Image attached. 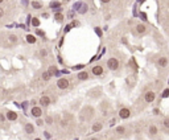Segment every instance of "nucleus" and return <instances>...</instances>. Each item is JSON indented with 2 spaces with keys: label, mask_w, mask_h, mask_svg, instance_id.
<instances>
[{
  "label": "nucleus",
  "mask_w": 169,
  "mask_h": 140,
  "mask_svg": "<svg viewBox=\"0 0 169 140\" xmlns=\"http://www.w3.org/2000/svg\"><path fill=\"white\" fill-rule=\"evenodd\" d=\"M25 131H27V133H33L34 132V127H33V124H31V123H27L25 124Z\"/></svg>",
  "instance_id": "obj_17"
},
{
  "label": "nucleus",
  "mask_w": 169,
  "mask_h": 140,
  "mask_svg": "<svg viewBox=\"0 0 169 140\" xmlns=\"http://www.w3.org/2000/svg\"><path fill=\"white\" fill-rule=\"evenodd\" d=\"M40 54H41L42 57H46V50L45 49H41V50H40Z\"/></svg>",
  "instance_id": "obj_28"
},
{
  "label": "nucleus",
  "mask_w": 169,
  "mask_h": 140,
  "mask_svg": "<svg viewBox=\"0 0 169 140\" xmlns=\"http://www.w3.org/2000/svg\"><path fill=\"white\" fill-rule=\"evenodd\" d=\"M32 25H33V27H36V28L40 25V20L37 19V17H32Z\"/></svg>",
  "instance_id": "obj_22"
},
{
  "label": "nucleus",
  "mask_w": 169,
  "mask_h": 140,
  "mask_svg": "<svg viewBox=\"0 0 169 140\" xmlns=\"http://www.w3.org/2000/svg\"><path fill=\"white\" fill-rule=\"evenodd\" d=\"M57 87L61 90H66L69 87V79L67 78H60L57 81Z\"/></svg>",
  "instance_id": "obj_3"
},
{
  "label": "nucleus",
  "mask_w": 169,
  "mask_h": 140,
  "mask_svg": "<svg viewBox=\"0 0 169 140\" xmlns=\"http://www.w3.org/2000/svg\"><path fill=\"white\" fill-rule=\"evenodd\" d=\"M83 65H78V66H74V70H77V69H82Z\"/></svg>",
  "instance_id": "obj_34"
},
{
  "label": "nucleus",
  "mask_w": 169,
  "mask_h": 140,
  "mask_svg": "<svg viewBox=\"0 0 169 140\" xmlns=\"http://www.w3.org/2000/svg\"><path fill=\"white\" fill-rule=\"evenodd\" d=\"M49 5H50V8H57V7H61V3L60 2H52Z\"/></svg>",
  "instance_id": "obj_24"
},
{
  "label": "nucleus",
  "mask_w": 169,
  "mask_h": 140,
  "mask_svg": "<svg viewBox=\"0 0 169 140\" xmlns=\"http://www.w3.org/2000/svg\"><path fill=\"white\" fill-rule=\"evenodd\" d=\"M155 98H156V94L153 91H147V92H145V95H144V99H145V102H147V103H152L155 101Z\"/></svg>",
  "instance_id": "obj_5"
},
{
  "label": "nucleus",
  "mask_w": 169,
  "mask_h": 140,
  "mask_svg": "<svg viewBox=\"0 0 169 140\" xmlns=\"http://www.w3.org/2000/svg\"><path fill=\"white\" fill-rule=\"evenodd\" d=\"M37 34L38 36H44V32L42 31H37Z\"/></svg>",
  "instance_id": "obj_36"
},
{
  "label": "nucleus",
  "mask_w": 169,
  "mask_h": 140,
  "mask_svg": "<svg viewBox=\"0 0 169 140\" xmlns=\"http://www.w3.org/2000/svg\"><path fill=\"white\" fill-rule=\"evenodd\" d=\"M3 16H4V9H3V8H0V19H2Z\"/></svg>",
  "instance_id": "obj_32"
},
{
  "label": "nucleus",
  "mask_w": 169,
  "mask_h": 140,
  "mask_svg": "<svg viewBox=\"0 0 169 140\" xmlns=\"http://www.w3.org/2000/svg\"><path fill=\"white\" fill-rule=\"evenodd\" d=\"M44 135H45V137H46V139H50V133H49L48 131H46V132H44Z\"/></svg>",
  "instance_id": "obj_31"
},
{
  "label": "nucleus",
  "mask_w": 169,
  "mask_h": 140,
  "mask_svg": "<svg viewBox=\"0 0 169 140\" xmlns=\"http://www.w3.org/2000/svg\"><path fill=\"white\" fill-rule=\"evenodd\" d=\"M89 140H98V139H95V137H92V139H89Z\"/></svg>",
  "instance_id": "obj_41"
},
{
  "label": "nucleus",
  "mask_w": 169,
  "mask_h": 140,
  "mask_svg": "<svg viewBox=\"0 0 169 140\" xmlns=\"http://www.w3.org/2000/svg\"><path fill=\"white\" fill-rule=\"evenodd\" d=\"M139 2H140V3H141V2H144V0H139Z\"/></svg>",
  "instance_id": "obj_44"
},
{
  "label": "nucleus",
  "mask_w": 169,
  "mask_h": 140,
  "mask_svg": "<svg viewBox=\"0 0 169 140\" xmlns=\"http://www.w3.org/2000/svg\"><path fill=\"white\" fill-rule=\"evenodd\" d=\"M41 78H42V81H45V82H48V81L52 78V75H50L48 72H44V73H42V75H41Z\"/></svg>",
  "instance_id": "obj_20"
},
{
  "label": "nucleus",
  "mask_w": 169,
  "mask_h": 140,
  "mask_svg": "<svg viewBox=\"0 0 169 140\" xmlns=\"http://www.w3.org/2000/svg\"><path fill=\"white\" fill-rule=\"evenodd\" d=\"M46 123H48V124H52V118H50V116H49V118H46Z\"/></svg>",
  "instance_id": "obj_33"
},
{
  "label": "nucleus",
  "mask_w": 169,
  "mask_h": 140,
  "mask_svg": "<svg viewBox=\"0 0 169 140\" xmlns=\"http://www.w3.org/2000/svg\"><path fill=\"white\" fill-rule=\"evenodd\" d=\"M50 98L48 97V95H44V97H41L40 98V104H41L42 107H46V106H49L50 104Z\"/></svg>",
  "instance_id": "obj_7"
},
{
  "label": "nucleus",
  "mask_w": 169,
  "mask_h": 140,
  "mask_svg": "<svg viewBox=\"0 0 169 140\" xmlns=\"http://www.w3.org/2000/svg\"><path fill=\"white\" fill-rule=\"evenodd\" d=\"M54 17H56V20H57L58 22H61V21L63 20V15H62V13H56Z\"/></svg>",
  "instance_id": "obj_23"
},
{
  "label": "nucleus",
  "mask_w": 169,
  "mask_h": 140,
  "mask_svg": "<svg viewBox=\"0 0 169 140\" xmlns=\"http://www.w3.org/2000/svg\"><path fill=\"white\" fill-rule=\"evenodd\" d=\"M107 67H108L110 70H118V69H119V60H116L115 57L108 58V61H107Z\"/></svg>",
  "instance_id": "obj_1"
},
{
  "label": "nucleus",
  "mask_w": 169,
  "mask_h": 140,
  "mask_svg": "<svg viewBox=\"0 0 169 140\" xmlns=\"http://www.w3.org/2000/svg\"><path fill=\"white\" fill-rule=\"evenodd\" d=\"M8 42L11 45H13V44L17 42V36H16V34H9V36H8Z\"/></svg>",
  "instance_id": "obj_19"
},
{
  "label": "nucleus",
  "mask_w": 169,
  "mask_h": 140,
  "mask_svg": "<svg viewBox=\"0 0 169 140\" xmlns=\"http://www.w3.org/2000/svg\"><path fill=\"white\" fill-rule=\"evenodd\" d=\"M119 116L122 119H128L131 116V111H130V108H127V107H123L119 111Z\"/></svg>",
  "instance_id": "obj_4"
},
{
  "label": "nucleus",
  "mask_w": 169,
  "mask_h": 140,
  "mask_svg": "<svg viewBox=\"0 0 169 140\" xmlns=\"http://www.w3.org/2000/svg\"><path fill=\"white\" fill-rule=\"evenodd\" d=\"M0 120H4V115H2V114H0Z\"/></svg>",
  "instance_id": "obj_39"
},
{
  "label": "nucleus",
  "mask_w": 169,
  "mask_h": 140,
  "mask_svg": "<svg viewBox=\"0 0 169 140\" xmlns=\"http://www.w3.org/2000/svg\"><path fill=\"white\" fill-rule=\"evenodd\" d=\"M91 73L94 74V75H102L103 74V66H101V65L94 66V67L91 69Z\"/></svg>",
  "instance_id": "obj_8"
},
{
  "label": "nucleus",
  "mask_w": 169,
  "mask_h": 140,
  "mask_svg": "<svg viewBox=\"0 0 169 140\" xmlns=\"http://www.w3.org/2000/svg\"><path fill=\"white\" fill-rule=\"evenodd\" d=\"M169 97V89L164 90V92H162V98H168Z\"/></svg>",
  "instance_id": "obj_25"
},
{
  "label": "nucleus",
  "mask_w": 169,
  "mask_h": 140,
  "mask_svg": "<svg viewBox=\"0 0 169 140\" xmlns=\"http://www.w3.org/2000/svg\"><path fill=\"white\" fill-rule=\"evenodd\" d=\"M102 127H103V124L101 123V122H98V123L92 124V131H94V132H99L102 130Z\"/></svg>",
  "instance_id": "obj_18"
},
{
  "label": "nucleus",
  "mask_w": 169,
  "mask_h": 140,
  "mask_svg": "<svg viewBox=\"0 0 169 140\" xmlns=\"http://www.w3.org/2000/svg\"><path fill=\"white\" fill-rule=\"evenodd\" d=\"M74 8H75V11H77L78 13H81V15H85L87 11H89V5L87 4H85V3H77L74 5Z\"/></svg>",
  "instance_id": "obj_2"
},
{
  "label": "nucleus",
  "mask_w": 169,
  "mask_h": 140,
  "mask_svg": "<svg viewBox=\"0 0 169 140\" xmlns=\"http://www.w3.org/2000/svg\"><path fill=\"white\" fill-rule=\"evenodd\" d=\"M140 19L144 20V21H147V15H145L144 12H141V13H140Z\"/></svg>",
  "instance_id": "obj_27"
},
{
  "label": "nucleus",
  "mask_w": 169,
  "mask_h": 140,
  "mask_svg": "<svg viewBox=\"0 0 169 140\" xmlns=\"http://www.w3.org/2000/svg\"><path fill=\"white\" fill-rule=\"evenodd\" d=\"M77 78L79 79V81H86V79H89V73L86 72V70H83V72H81V73H78V75H77Z\"/></svg>",
  "instance_id": "obj_11"
},
{
  "label": "nucleus",
  "mask_w": 169,
  "mask_h": 140,
  "mask_svg": "<svg viewBox=\"0 0 169 140\" xmlns=\"http://www.w3.org/2000/svg\"><path fill=\"white\" fill-rule=\"evenodd\" d=\"M126 132V128L123 126H119V127H116V133H120V135H123V133Z\"/></svg>",
  "instance_id": "obj_21"
},
{
  "label": "nucleus",
  "mask_w": 169,
  "mask_h": 140,
  "mask_svg": "<svg viewBox=\"0 0 169 140\" xmlns=\"http://www.w3.org/2000/svg\"><path fill=\"white\" fill-rule=\"evenodd\" d=\"M25 40H27V42H29V44H34L37 41V38L33 36V34H27V37H25Z\"/></svg>",
  "instance_id": "obj_16"
},
{
  "label": "nucleus",
  "mask_w": 169,
  "mask_h": 140,
  "mask_svg": "<svg viewBox=\"0 0 169 140\" xmlns=\"http://www.w3.org/2000/svg\"><path fill=\"white\" fill-rule=\"evenodd\" d=\"M148 132H149L151 136H156L157 133H159V128L152 124V126H149V131H148Z\"/></svg>",
  "instance_id": "obj_12"
},
{
  "label": "nucleus",
  "mask_w": 169,
  "mask_h": 140,
  "mask_svg": "<svg viewBox=\"0 0 169 140\" xmlns=\"http://www.w3.org/2000/svg\"><path fill=\"white\" fill-rule=\"evenodd\" d=\"M3 2H4V0H0V4H2V3H3Z\"/></svg>",
  "instance_id": "obj_42"
},
{
  "label": "nucleus",
  "mask_w": 169,
  "mask_h": 140,
  "mask_svg": "<svg viewBox=\"0 0 169 140\" xmlns=\"http://www.w3.org/2000/svg\"><path fill=\"white\" fill-rule=\"evenodd\" d=\"M42 124H44V120H41V119L38 118L37 119V126H42Z\"/></svg>",
  "instance_id": "obj_30"
},
{
  "label": "nucleus",
  "mask_w": 169,
  "mask_h": 140,
  "mask_svg": "<svg viewBox=\"0 0 169 140\" xmlns=\"http://www.w3.org/2000/svg\"><path fill=\"white\" fill-rule=\"evenodd\" d=\"M168 63H169V60H168V57H160L159 60H157V65H159L160 67H166L168 66Z\"/></svg>",
  "instance_id": "obj_6"
},
{
  "label": "nucleus",
  "mask_w": 169,
  "mask_h": 140,
  "mask_svg": "<svg viewBox=\"0 0 169 140\" xmlns=\"http://www.w3.org/2000/svg\"><path fill=\"white\" fill-rule=\"evenodd\" d=\"M7 118H8V120H11V122H15V120L17 119V112L8 111V112H7Z\"/></svg>",
  "instance_id": "obj_13"
},
{
  "label": "nucleus",
  "mask_w": 169,
  "mask_h": 140,
  "mask_svg": "<svg viewBox=\"0 0 169 140\" xmlns=\"http://www.w3.org/2000/svg\"><path fill=\"white\" fill-rule=\"evenodd\" d=\"M153 114H156V115H157V114H159V110L155 108V110H153Z\"/></svg>",
  "instance_id": "obj_38"
},
{
  "label": "nucleus",
  "mask_w": 169,
  "mask_h": 140,
  "mask_svg": "<svg viewBox=\"0 0 169 140\" xmlns=\"http://www.w3.org/2000/svg\"><path fill=\"white\" fill-rule=\"evenodd\" d=\"M70 29H71V25H67V27H66V29H65V32H69Z\"/></svg>",
  "instance_id": "obj_35"
},
{
  "label": "nucleus",
  "mask_w": 169,
  "mask_h": 140,
  "mask_svg": "<svg viewBox=\"0 0 169 140\" xmlns=\"http://www.w3.org/2000/svg\"><path fill=\"white\" fill-rule=\"evenodd\" d=\"M48 73L52 75V77H53V75H58V69L56 67V66H49V69H48Z\"/></svg>",
  "instance_id": "obj_15"
},
{
  "label": "nucleus",
  "mask_w": 169,
  "mask_h": 140,
  "mask_svg": "<svg viewBox=\"0 0 169 140\" xmlns=\"http://www.w3.org/2000/svg\"><path fill=\"white\" fill-rule=\"evenodd\" d=\"M31 4H32V8H34V9H41L42 8V3L38 2V0H33Z\"/></svg>",
  "instance_id": "obj_14"
},
{
  "label": "nucleus",
  "mask_w": 169,
  "mask_h": 140,
  "mask_svg": "<svg viewBox=\"0 0 169 140\" xmlns=\"http://www.w3.org/2000/svg\"><path fill=\"white\" fill-rule=\"evenodd\" d=\"M101 2H102V3H108L110 0H101Z\"/></svg>",
  "instance_id": "obj_40"
},
{
  "label": "nucleus",
  "mask_w": 169,
  "mask_h": 140,
  "mask_svg": "<svg viewBox=\"0 0 169 140\" xmlns=\"http://www.w3.org/2000/svg\"><path fill=\"white\" fill-rule=\"evenodd\" d=\"M162 123H164V127H165V128H169V119H164V122H162Z\"/></svg>",
  "instance_id": "obj_26"
},
{
  "label": "nucleus",
  "mask_w": 169,
  "mask_h": 140,
  "mask_svg": "<svg viewBox=\"0 0 169 140\" xmlns=\"http://www.w3.org/2000/svg\"><path fill=\"white\" fill-rule=\"evenodd\" d=\"M42 17H44V19H48V17H49V13H42Z\"/></svg>",
  "instance_id": "obj_37"
},
{
  "label": "nucleus",
  "mask_w": 169,
  "mask_h": 140,
  "mask_svg": "<svg viewBox=\"0 0 169 140\" xmlns=\"http://www.w3.org/2000/svg\"><path fill=\"white\" fill-rule=\"evenodd\" d=\"M32 115L34 116V118H40V116L42 115V110H41V107H36V106H34V107L32 108Z\"/></svg>",
  "instance_id": "obj_10"
},
{
  "label": "nucleus",
  "mask_w": 169,
  "mask_h": 140,
  "mask_svg": "<svg viewBox=\"0 0 169 140\" xmlns=\"http://www.w3.org/2000/svg\"><path fill=\"white\" fill-rule=\"evenodd\" d=\"M147 31H148V28L145 27L144 24H137L136 25V33L137 34H144Z\"/></svg>",
  "instance_id": "obj_9"
},
{
  "label": "nucleus",
  "mask_w": 169,
  "mask_h": 140,
  "mask_svg": "<svg viewBox=\"0 0 169 140\" xmlns=\"http://www.w3.org/2000/svg\"><path fill=\"white\" fill-rule=\"evenodd\" d=\"M95 32H96V34H98L99 37L102 36V32H101V29H99V28H95Z\"/></svg>",
  "instance_id": "obj_29"
},
{
  "label": "nucleus",
  "mask_w": 169,
  "mask_h": 140,
  "mask_svg": "<svg viewBox=\"0 0 169 140\" xmlns=\"http://www.w3.org/2000/svg\"><path fill=\"white\" fill-rule=\"evenodd\" d=\"M34 140H41V139H38V137H37V139H34Z\"/></svg>",
  "instance_id": "obj_43"
}]
</instances>
